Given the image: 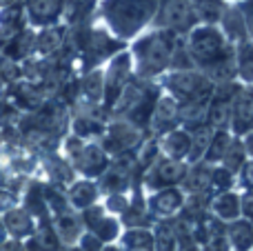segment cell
I'll use <instances>...</instances> for the list:
<instances>
[{"label": "cell", "instance_id": "1", "mask_svg": "<svg viewBox=\"0 0 253 251\" xmlns=\"http://www.w3.org/2000/svg\"><path fill=\"white\" fill-rule=\"evenodd\" d=\"M165 18L171 25H182L187 20V7H184L182 0H169L165 9Z\"/></svg>", "mask_w": 253, "mask_h": 251}, {"label": "cell", "instance_id": "2", "mask_svg": "<svg viewBox=\"0 0 253 251\" xmlns=\"http://www.w3.org/2000/svg\"><path fill=\"white\" fill-rule=\"evenodd\" d=\"M196 49H198V56H215L220 49V38L211 34H202L196 38Z\"/></svg>", "mask_w": 253, "mask_h": 251}, {"label": "cell", "instance_id": "3", "mask_svg": "<svg viewBox=\"0 0 253 251\" xmlns=\"http://www.w3.org/2000/svg\"><path fill=\"white\" fill-rule=\"evenodd\" d=\"M167 53H169V49H167V42H162V40H153V42H149L147 60L151 62L153 67H160L162 62L167 60Z\"/></svg>", "mask_w": 253, "mask_h": 251}, {"label": "cell", "instance_id": "4", "mask_svg": "<svg viewBox=\"0 0 253 251\" xmlns=\"http://www.w3.org/2000/svg\"><path fill=\"white\" fill-rule=\"evenodd\" d=\"M74 198L78 200V205H87L93 198V189L89 185H78L74 191Z\"/></svg>", "mask_w": 253, "mask_h": 251}, {"label": "cell", "instance_id": "5", "mask_svg": "<svg viewBox=\"0 0 253 251\" xmlns=\"http://www.w3.org/2000/svg\"><path fill=\"white\" fill-rule=\"evenodd\" d=\"M180 173H182V167H178V165H162V169H160V176L165 180H173Z\"/></svg>", "mask_w": 253, "mask_h": 251}]
</instances>
